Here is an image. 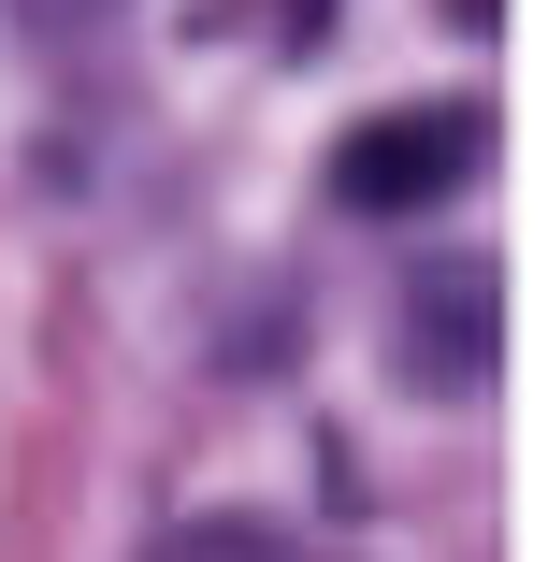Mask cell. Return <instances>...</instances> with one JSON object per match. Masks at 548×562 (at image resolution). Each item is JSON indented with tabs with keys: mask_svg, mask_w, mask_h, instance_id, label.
Returning a JSON list of instances; mask_svg holds the SVG:
<instances>
[{
	"mask_svg": "<svg viewBox=\"0 0 548 562\" xmlns=\"http://www.w3.org/2000/svg\"><path fill=\"white\" fill-rule=\"evenodd\" d=\"M491 159V116L477 101H404V116H361L347 159H333V202L347 216H418V202H462Z\"/></svg>",
	"mask_w": 548,
	"mask_h": 562,
	"instance_id": "cell-1",
	"label": "cell"
},
{
	"mask_svg": "<svg viewBox=\"0 0 548 562\" xmlns=\"http://www.w3.org/2000/svg\"><path fill=\"white\" fill-rule=\"evenodd\" d=\"M491 331H505V303H491V260H418L404 274V303H390V347H404V375L418 390H491Z\"/></svg>",
	"mask_w": 548,
	"mask_h": 562,
	"instance_id": "cell-2",
	"label": "cell"
},
{
	"mask_svg": "<svg viewBox=\"0 0 548 562\" xmlns=\"http://www.w3.org/2000/svg\"><path fill=\"white\" fill-rule=\"evenodd\" d=\"M30 30H87V15H116V0H15Z\"/></svg>",
	"mask_w": 548,
	"mask_h": 562,
	"instance_id": "cell-3",
	"label": "cell"
}]
</instances>
